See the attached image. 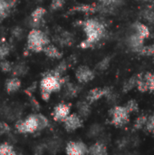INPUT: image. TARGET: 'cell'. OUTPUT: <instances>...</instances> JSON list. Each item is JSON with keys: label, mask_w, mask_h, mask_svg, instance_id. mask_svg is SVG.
Instances as JSON below:
<instances>
[{"label": "cell", "mask_w": 154, "mask_h": 155, "mask_svg": "<svg viewBox=\"0 0 154 155\" xmlns=\"http://www.w3.org/2000/svg\"><path fill=\"white\" fill-rule=\"evenodd\" d=\"M13 67H12V64L10 62L6 61V60H2L0 62V70L5 72V73H7V72H10L12 71Z\"/></svg>", "instance_id": "obj_22"}, {"label": "cell", "mask_w": 154, "mask_h": 155, "mask_svg": "<svg viewBox=\"0 0 154 155\" xmlns=\"http://www.w3.org/2000/svg\"><path fill=\"white\" fill-rule=\"evenodd\" d=\"M78 92V88L75 86V85H73V84H68L67 87H66V94L68 96H74L77 94Z\"/></svg>", "instance_id": "obj_26"}, {"label": "cell", "mask_w": 154, "mask_h": 155, "mask_svg": "<svg viewBox=\"0 0 154 155\" xmlns=\"http://www.w3.org/2000/svg\"><path fill=\"white\" fill-rule=\"evenodd\" d=\"M109 64H110V58L109 57H106V58H104L103 60H102L98 64L97 69H99V70H105L109 66Z\"/></svg>", "instance_id": "obj_29"}, {"label": "cell", "mask_w": 154, "mask_h": 155, "mask_svg": "<svg viewBox=\"0 0 154 155\" xmlns=\"http://www.w3.org/2000/svg\"><path fill=\"white\" fill-rule=\"evenodd\" d=\"M128 43H129V46L133 51L140 52L141 49L143 47V38L140 36L137 33H135L129 38Z\"/></svg>", "instance_id": "obj_10"}, {"label": "cell", "mask_w": 154, "mask_h": 155, "mask_svg": "<svg viewBox=\"0 0 154 155\" xmlns=\"http://www.w3.org/2000/svg\"><path fill=\"white\" fill-rule=\"evenodd\" d=\"M45 14V10L43 7H37L31 15V19H32V24H35V25H37V24H39V22L41 21L42 17L44 16V15Z\"/></svg>", "instance_id": "obj_14"}, {"label": "cell", "mask_w": 154, "mask_h": 155, "mask_svg": "<svg viewBox=\"0 0 154 155\" xmlns=\"http://www.w3.org/2000/svg\"><path fill=\"white\" fill-rule=\"evenodd\" d=\"M70 107L67 104H59L54 108V118L56 121H64V119L69 115Z\"/></svg>", "instance_id": "obj_9"}, {"label": "cell", "mask_w": 154, "mask_h": 155, "mask_svg": "<svg viewBox=\"0 0 154 155\" xmlns=\"http://www.w3.org/2000/svg\"><path fill=\"white\" fill-rule=\"evenodd\" d=\"M76 78L80 83H87L93 78V73L86 66H81L76 71Z\"/></svg>", "instance_id": "obj_7"}, {"label": "cell", "mask_w": 154, "mask_h": 155, "mask_svg": "<svg viewBox=\"0 0 154 155\" xmlns=\"http://www.w3.org/2000/svg\"><path fill=\"white\" fill-rule=\"evenodd\" d=\"M141 54H144V55H152L154 54V45H148V46H143L141 51Z\"/></svg>", "instance_id": "obj_25"}, {"label": "cell", "mask_w": 154, "mask_h": 155, "mask_svg": "<svg viewBox=\"0 0 154 155\" xmlns=\"http://www.w3.org/2000/svg\"><path fill=\"white\" fill-rule=\"evenodd\" d=\"M143 1H150V0H143Z\"/></svg>", "instance_id": "obj_36"}, {"label": "cell", "mask_w": 154, "mask_h": 155, "mask_svg": "<svg viewBox=\"0 0 154 155\" xmlns=\"http://www.w3.org/2000/svg\"><path fill=\"white\" fill-rule=\"evenodd\" d=\"M147 121H148V120H147V117H145V116L139 117V118L136 120L135 124H134L135 128H136V129H140V128H142L143 126H144V125L146 124Z\"/></svg>", "instance_id": "obj_27"}, {"label": "cell", "mask_w": 154, "mask_h": 155, "mask_svg": "<svg viewBox=\"0 0 154 155\" xmlns=\"http://www.w3.org/2000/svg\"><path fill=\"white\" fill-rule=\"evenodd\" d=\"M10 48L8 46V45L6 44H3L0 45V59H5V57H6L9 54Z\"/></svg>", "instance_id": "obj_24"}, {"label": "cell", "mask_w": 154, "mask_h": 155, "mask_svg": "<svg viewBox=\"0 0 154 155\" xmlns=\"http://www.w3.org/2000/svg\"><path fill=\"white\" fill-rule=\"evenodd\" d=\"M66 153L68 154H84L88 153V149L83 143H69L66 147Z\"/></svg>", "instance_id": "obj_6"}, {"label": "cell", "mask_w": 154, "mask_h": 155, "mask_svg": "<svg viewBox=\"0 0 154 155\" xmlns=\"http://www.w3.org/2000/svg\"><path fill=\"white\" fill-rule=\"evenodd\" d=\"M135 32H136L140 36H142L143 39L146 38L147 36H149V34H150L148 27H147L146 25H143V24H140V23L135 25Z\"/></svg>", "instance_id": "obj_18"}, {"label": "cell", "mask_w": 154, "mask_h": 155, "mask_svg": "<svg viewBox=\"0 0 154 155\" xmlns=\"http://www.w3.org/2000/svg\"><path fill=\"white\" fill-rule=\"evenodd\" d=\"M45 54L51 58H60L61 57V53L59 52V50L54 46V45H45L44 50H43Z\"/></svg>", "instance_id": "obj_15"}, {"label": "cell", "mask_w": 154, "mask_h": 155, "mask_svg": "<svg viewBox=\"0 0 154 155\" xmlns=\"http://www.w3.org/2000/svg\"><path fill=\"white\" fill-rule=\"evenodd\" d=\"M143 15L145 19L150 21L151 23H154V12L152 11H144L143 13Z\"/></svg>", "instance_id": "obj_31"}, {"label": "cell", "mask_w": 154, "mask_h": 155, "mask_svg": "<svg viewBox=\"0 0 154 155\" xmlns=\"http://www.w3.org/2000/svg\"><path fill=\"white\" fill-rule=\"evenodd\" d=\"M140 79H141V77L138 76V75L133 76V78H131L130 80H128V81L125 83V84H124V86H123V90H124L125 92H128V91L132 90L133 88H134L135 86H138V84H139Z\"/></svg>", "instance_id": "obj_16"}, {"label": "cell", "mask_w": 154, "mask_h": 155, "mask_svg": "<svg viewBox=\"0 0 154 155\" xmlns=\"http://www.w3.org/2000/svg\"><path fill=\"white\" fill-rule=\"evenodd\" d=\"M49 40L47 36L37 29H33L27 37V45L33 52H41L44 50V46L47 45Z\"/></svg>", "instance_id": "obj_3"}, {"label": "cell", "mask_w": 154, "mask_h": 155, "mask_svg": "<svg viewBox=\"0 0 154 155\" xmlns=\"http://www.w3.org/2000/svg\"><path fill=\"white\" fill-rule=\"evenodd\" d=\"M147 130L151 133H154V114L147 121V124H146Z\"/></svg>", "instance_id": "obj_32"}, {"label": "cell", "mask_w": 154, "mask_h": 155, "mask_svg": "<svg viewBox=\"0 0 154 155\" xmlns=\"http://www.w3.org/2000/svg\"><path fill=\"white\" fill-rule=\"evenodd\" d=\"M64 125H65V129L67 131H74L77 128L82 126V121L81 119L75 115V114H72V115H68L65 119H64Z\"/></svg>", "instance_id": "obj_8"}, {"label": "cell", "mask_w": 154, "mask_h": 155, "mask_svg": "<svg viewBox=\"0 0 154 155\" xmlns=\"http://www.w3.org/2000/svg\"><path fill=\"white\" fill-rule=\"evenodd\" d=\"M41 93L44 100H48L50 94L53 92L58 91L61 87V80L60 76H56L53 74H48L43 78L41 81Z\"/></svg>", "instance_id": "obj_2"}, {"label": "cell", "mask_w": 154, "mask_h": 155, "mask_svg": "<svg viewBox=\"0 0 154 155\" xmlns=\"http://www.w3.org/2000/svg\"><path fill=\"white\" fill-rule=\"evenodd\" d=\"M109 91L107 89H103V88H95V89H92L88 94H87V100L89 102H94L99 100L100 98H102L103 96H106L108 95Z\"/></svg>", "instance_id": "obj_11"}, {"label": "cell", "mask_w": 154, "mask_h": 155, "mask_svg": "<svg viewBox=\"0 0 154 155\" xmlns=\"http://www.w3.org/2000/svg\"><path fill=\"white\" fill-rule=\"evenodd\" d=\"M125 109L128 111V113H132V112H135L138 110V104L134 100L129 101L126 105H125Z\"/></svg>", "instance_id": "obj_23"}, {"label": "cell", "mask_w": 154, "mask_h": 155, "mask_svg": "<svg viewBox=\"0 0 154 155\" xmlns=\"http://www.w3.org/2000/svg\"><path fill=\"white\" fill-rule=\"evenodd\" d=\"M36 118H37V122H38V130H42L48 125V121L44 115L36 114Z\"/></svg>", "instance_id": "obj_21"}, {"label": "cell", "mask_w": 154, "mask_h": 155, "mask_svg": "<svg viewBox=\"0 0 154 155\" xmlns=\"http://www.w3.org/2000/svg\"><path fill=\"white\" fill-rule=\"evenodd\" d=\"M0 154L1 155H11L15 154L13 151V147L8 143H3L0 145Z\"/></svg>", "instance_id": "obj_20"}, {"label": "cell", "mask_w": 154, "mask_h": 155, "mask_svg": "<svg viewBox=\"0 0 154 155\" xmlns=\"http://www.w3.org/2000/svg\"><path fill=\"white\" fill-rule=\"evenodd\" d=\"M106 148L102 143H95L92 145L88 150V153L93 155H103L106 154Z\"/></svg>", "instance_id": "obj_13"}, {"label": "cell", "mask_w": 154, "mask_h": 155, "mask_svg": "<svg viewBox=\"0 0 154 155\" xmlns=\"http://www.w3.org/2000/svg\"><path fill=\"white\" fill-rule=\"evenodd\" d=\"M99 133H100V127L98 125H93L90 130V135L91 136H95Z\"/></svg>", "instance_id": "obj_34"}, {"label": "cell", "mask_w": 154, "mask_h": 155, "mask_svg": "<svg viewBox=\"0 0 154 155\" xmlns=\"http://www.w3.org/2000/svg\"><path fill=\"white\" fill-rule=\"evenodd\" d=\"M20 86H21V82L16 77H14V78L7 80V82L5 84V88H6V91L8 94L15 93L16 91L19 90Z\"/></svg>", "instance_id": "obj_12"}, {"label": "cell", "mask_w": 154, "mask_h": 155, "mask_svg": "<svg viewBox=\"0 0 154 155\" xmlns=\"http://www.w3.org/2000/svg\"><path fill=\"white\" fill-rule=\"evenodd\" d=\"M112 123L116 126H123L129 121V113L125 107L117 106L112 111Z\"/></svg>", "instance_id": "obj_5"}, {"label": "cell", "mask_w": 154, "mask_h": 155, "mask_svg": "<svg viewBox=\"0 0 154 155\" xmlns=\"http://www.w3.org/2000/svg\"><path fill=\"white\" fill-rule=\"evenodd\" d=\"M12 35H13L15 37L20 39V38L23 36V30H22L20 27H15V28H14V30L12 31Z\"/></svg>", "instance_id": "obj_33"}, {"label": "cell", "mask_w": 154, "mask_h": 155, "mask_svg": "<svg viewBox=\"0 0 154 155\" xmlns=\"http://www.w3.org/2000/svg\"><path fill=\"white\" fill-rule=\"evenodd\" d=\"M78 112L81 114V116L83 117H86L90 114V106L87 103H80L78 104Z\"/></svg>", "instance_id": "obj_19"}, {"label": "cell", "mask_w": 154, "mask_h": 155, "mask_svg": "<svg viewBox=\"0 0 154 155\" xmlns=\"http://www.w3.org/2000/svg\"><path fill=\"white\" fill-rule=\"evenodd\" d=\"M16 129L23 134L38 131V122L36 115H30L25 121L18 122L16 124Z\"/></svg>", "instance_id": "obj_4"}, {"label": "cell", "mask_w": 154, "mask_h": 155, "mask_svg": "<svg viewBox=\"0 0 154 155\" xmlns=\"http://www.w3.org/2000/svg\"><path fill=\"white\" fill-rule=\"evenodd\" d=\"M10 7L11 5L6 0H0V20L5 18L8 15Z\"/></svg>", "instance_id": "obj_17"}, {"label": "cell", "mask_w": 154, "mask_h": 155, "mask_svg": "<svg viewBox=\"0 0 154 155\" xmlns=\"http://www.w3.org/2000/svg\"><path fill=\"white\" fill-rule=\"evenodd\" d=\"M102 1H106L107 2V1H112V0H102Z\"/></svg>", "instance_id": "obj_35"}, {"label": "cell", "mask_w": 154, "mask_h": 155, "mask_svg": "<svg viewBox=\"0 0 154 155\" xmlns=\"http://www.w3.org/2000/svg\"><path fill=\"white\" fill-rule=\"evenodd\" d=\"M64 0H53L52 1V4H51V8L53 10H56V9H59L63 6L64 5Z\"/></svg>", "instance_id": "obj_30"}, {"label": "cell", "mask_w": 154, "mask_h": 155, "mask_svg": "<svg viewBox=\"0 0 154 155\" xmlns=\"http://www.w3.org/2000/svg\"><path fill=\"white\" fill-rule=\"evenodd\" d=\"M26 72V67L24 64H18L15 66V68L14 69V74L15 75H22Z\"/></svg>", "instance_id": "obj_28"}, {"label": "cell", "mask_w": 154, "mask_h": 155, "mask_svg": "<svg viewBox=\"0 0 154 155\" xmlns=\"http://www.w3.org/2000/svg\"><path fill=\"white\" fill-rule=\"evenodd\" d=\"M84 31L87 35V39L82 43V47H89L99 40L104 33V27L102 24L94 20H89L84 24Z\"/></svg>", "instance_id": "obj_1"}]
</instances>
